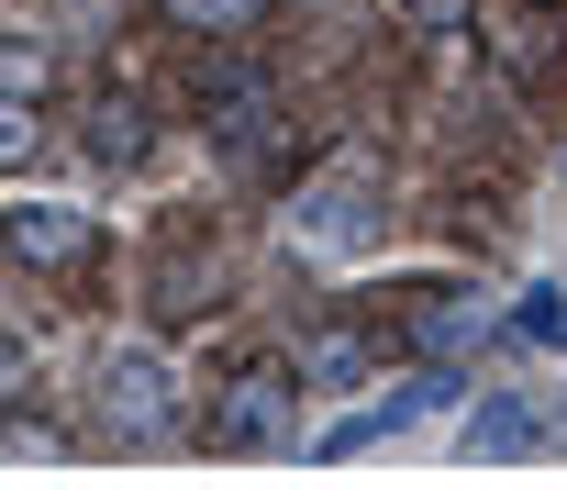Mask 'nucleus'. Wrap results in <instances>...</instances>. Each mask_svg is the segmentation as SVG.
Instances as JSON below:
<instances>
[{
  "label": "nucleus",
  "instance_id": "nucleus-1",
  "mask_svg": "<svg viewBox=\"0 0 567 490\" xmlns=\"http://www.w3.org/2000/svg\"><path fill=\"white\" fill-rule=\"evenodd\" d=\"M101 435H123V446L178 435V368L156 346H112L101 357Z\"/></svg>",
  "mask_w": 567,
  "mask_h": 490
},
{
  "label": "nucleus",
  "instance_id": "nucleus-2",
  "mask_svg": "<svg viewBox=\"0 0 567 490\" xmlns=\"http://www.w3.org/2000/svg\"><path fill=\"white\" fill-rule=\"evenodd\" d=\"M212 446H234V457L290 446V368H245V379L212 401Z\"/></svg>",
  "mask_w": 567,
  "mask_h": 490
},
{
  "label": "nucleus",
  "instance_id": "nucleus-3",
  "mask_svg": "<svg viewBox=\"0 0 567 490\" xmlns=\"http://www.w3.org/2000/svg\"><path fill=\"white\" fill-rule=\"evenodd\" d=\"M90 245H101L90 212H68V201H12V268H79Z\"/></svg>",
  "mask_w": 567,
  "mask_h": 490
},
{
  "label": "nucleus",
  "instance_id": "nucleus-4",
  "mask_svg": "<svg viewBox=\"0 0 567 490\" xmlns=\"http://www.w3.org/2000/svg\"><path fill=\"white\" fill-rule=\"evenodd\" d=\"M357 190H368L357 167H334V178H312V190H301V212H290V234L312 245V257H346V245H357Z\"/></svg>",
  "mask_w": 567,
  "mask_h": 490
},
{
  "label": "nucleus",
  "instance_id": "nucleus-5",
  "mask_svg": "<svg viewBox=\"0 0 567 490\" xmlns=\"http://www.w3.org/2000/svg\"><path fill=\"white\" fill-rule=\"evenodd\" d=\"M434 401H456V390H445V379H412L401 401H368V412H346V423L323 435V457H357V446H379V435H401V423H412V412H434Z\"/></svg>",
  "mask_w": 567,
  "mask_h": 490
},
{
  "label": "nucleus",
  "instance_id": "nucleus-6",
  "mask_svg": "<svg viewBox=\"0 0 567 490\" xmlns=\"http://www.w3.org/2000/svg\"><path fill=\"white\" fill-rule=\"evenodd\" d=\"M256 112H267V79L256 68H200V123L212 134H245Z\"/></svg>",
  "mask_w": 567,
  "mask_h": 490
},
{
  "label": "nucleus",
  "instance_id": "nucleus-7",
  "mask_svg": "<svg viewBox=\"0 0 567 490\" xmlns=\"http://www.w3.org/2000/svg\"><path fill=\"white\" fill-rule=\"evenodd\" d=\"M156 12H167L178 34H212V45H234V34H256V23H267V0H156Z\"/></svg>",
  "mask_w": 567,
  "mask_h": 490
},
{
  "label": "nucleus",
  "instance_id": "nucleus-8",
  "mask_svg": "<svg viewBox=\"0 0 567 490\" xmlns=\"http://www.w3.org/2000/svg\"><path fill=\"white\" fill-rule=\"evenodd\" d=\"M90 156H101V167H134V156H145V112H134V101L90 112Z\"/></svg>",
  "mask_w": 567,
  "mask_h": 490
},
{
  "label": "nucleus",
  "instance_id": "nucleus-9",
  "mask_svg": "<svg viewBox=\"0 0 567 490\" xmlns=\"http://www.w3.org/2000/svg\"><path fill=\"white\" fill-rule=\"evenodd\" d=\"M412 335H423V346L445 357V346H467V335H478V313H467V302H445V290H423V313H412Z\"/></svg>",
  "mask_w": 567,
  "mask_h": 490
},
{
  "label": "nucleus",
  "instance_id": "nucleus-10",
  "mask_svg": "<svg viewBox=\"0 0 567 490\" xmlns=\"http://www.w3.org/2000/svg\"><path fill=\"white\" fill-rule=\"evenodd\" d=\"M301 379H368V346L357 335H312L301 346Z\"/></svg>",
  "mask_w": 567,
  "mask_h": 490
},
{
  "label": "nucleus",
  "instance_id": "nucleus-11",
  "mask_svg": "<svg viewBox=\"0 0 567 490\" xmlns=\"http://www.w3.org/2000/svg\"><path fill=\"white\" fill-rule=\"evenodd\" d=\"M390 12H401L412 34H467V12H478V0H390Z\"/></svg>",
  "mask_w": 567,
  "mask_h": 490
},
{
  "label": "nucleus",
  "instance_id": "nucleus-12",
  "mask_svg": "<svg viewBox=\"0 0 567 490\" xmlns=\"http://www.w3.org/2000/svg\"><path fill=\"white\" fill-rule=\"evenodd\" d=\"M523 335H534V346H567V302L534 290V302H523Z\"/></svg>",
  "mask_w": 567,
  "mask_h": 490
},
{
  "label": "nucleus",
  "instance_id": "nucleus-13",
  "mask_svg": "<svg viewBox=\"0 0 567 490\" xmlns=\"http://www.w3.org/2000/svg\"><path fill=\"white\" fill-rule=\"evenodd\" d=\"M45 145V123H34V101H12V112H0V156H34Z\"/></svg>",
  "mask_w": 567,
  "mask_h": 490
},
{
  "label": "nucleus",
  "instance_id": "nucleus-14",
  "mask_svg": "<svg viewBox=\"0 0 567 490\" xmlns=\"http://www.w3.org/2000/svg\"><path fill=\"white\" fill-rule=\"evenodd\" d=\"M0 90H12V101H34V90H45V57H34V45H12V68H0Z\"/></svg>",
  "mask_w": 567,
  "mask_h": 490
}]
</instances>
